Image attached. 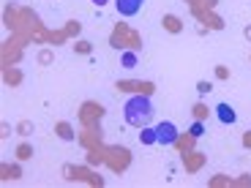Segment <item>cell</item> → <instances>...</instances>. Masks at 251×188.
<instances>
[{"instance_id":"obj_4","label":"cell","mask_w":251,"mask_h":188,"mask_svg":"<svg viewBox=\"0 0 251 188\" xmlns=\"http://www.w3.org/2000/svg\"><path fill=\"white\" fill-rule=\"evenodd\" d=\"M216 118H219V123L232 125L235 120H238V115H235V109L229 107V104H219V107H216Z\"/></svg>"},{"instance_id":"obj_6","label":"cell","mask_w":251,"mask_h":188,"mask_svg":"<svg viewBox=\"0 0 251 188\" xmlns=\"http://www.w3.org/2000/svg\"><path fill=\"white\" fill-rule=\"evenodd\" d=\"M120 63H123V69H134L137 66V52H123Z\"/></svg>"},{"instance_id":"obj_7","label":"cell","mask_w":251,"mask_h":188,"mask_svg":"<svg viewBox=\"0 0 251 188\" xmlns=\"http://www.w3.org/2000/svg\"><path fill=\"white\" fill-rule=\"evenodd\" d=\"M188 131H191V137H202V134H205V123H202V120H194Z\"/></svg>"},{"instance_id":"obj_5","label":"cell","mask_w":251,"mask_h":188,"mask_svg":"<svg viewBox=\"0 0 251 188\" xmlns=\"http://www.w3.org/2000/svg\"><path fill=\"white\" fill-rule=\"evenodd\" d=\"M139 142H142V144H158V134H156V128L145 125L142 131H139Z\"/></svg>"},{"instance_id":"obj_3","label":"cell","mask_w":251,"mask_h":188,"mask_svg":"<svg viewBox=\"0 0 251 188\" xmlns=\"http://www.w3.org/2000/svg\"><path fill=\"white\" fill-rule=\"evenodd\" d=\"M142 3L145 0H115V8H118V14H123V17H137Z\"/></svg>"},{"instance_id":"obj_8","label":"cell","mask_w":251,"mask_h":188,"mask_svg":"<svg viewBox=\"0 0 251 188\" xmlns=\"http://www.w3.org/2000/svg\"><path fill=\"white\" fill-rule=\"evenodd\" d=\"M90 3H96V6H99V8H101V6H107L109 0H90Z\"/></svg>"},{"instance_id":"obj_2","label":"cell","mask_w":251,"mask_h":188,"mask_svg":"<svg viewBox=\"0 0 251 188\" xmlns=\"http://www.w3.org/2000/svg\"><path fill=\"white\" fill-rule=\"evenodd\" d=\"M156 134H158V144H175L180 131L175 128V123H158L156 125Z\"/></svg>"},{"instance_id":"obj_1","label":"cell","mask_w":251,"mask_h":188,"mask_svg":"<svg viewBox=\"0 0 251 188\" xmlns=\"http://www.w3.org/2000/svg\"><path fill=\"white\" fill-rule=\"evenodd\" d=\"M123 115H126V123L128 125L145 128V125L153 120V101L148 98V95H131V98L126 101Z\"/></svg>"}]
</instances>
